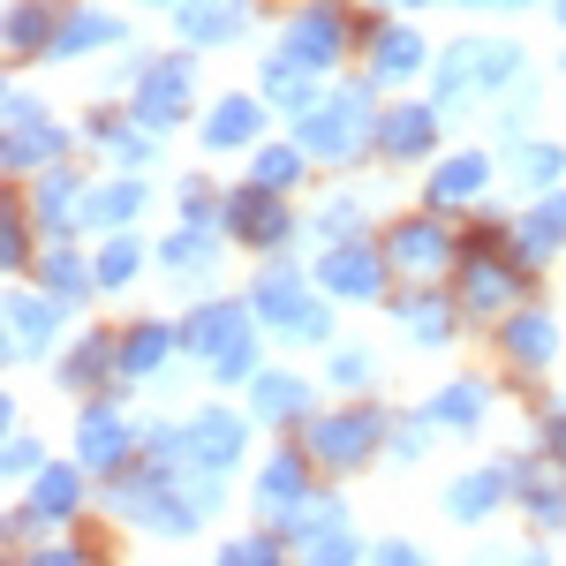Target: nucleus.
I'll list each match as a JSON object with an SVG mask.
<instances>
[{
  "label": "nucleus",
  "instance_id": "nucleus-12",
  "mask_svg": "<svg viewBox=\"0 0 566 566\" xmlns=\"http://www.w3.org/2000/svg\"><path fill=\"white\" fill-rule=\"evenodd\" d=\"M205 136H212V144H250V136H258V106H250V98H227L212 122H205Z\"/></svg>",
  "mask_w": 566,
  "mask_h": 566
},
{
  "label": "nucleus",
  "instance_id": "nucleus-6",
  "mask_svg": "<svg viewBox=\"0 0 566 566\" xmlns=\"http://www.w3.org/2000/svg\"><path fill=\"white\" fill-rule=\"evenodd\" d=\"M333 53H340V23H333V15H303V23L287 31V53H280V61H295L310 76V69H325Z\"/></svg>",
  "mask_w": 566,
  "mask_h": 566
},
{
  "label": "nucleus",
  "instance_id": "nucleus-36",
  "mask_svg": "<svg viewBox=\"0 0 566 566\" xmlns=\"http://www.w3.org/2000/svg\"><path fill=\"white\" fill-rule=\"evenodd\" d=\"M39 566H76V552H45V559Z\"/></svg>",
  "mask_w": 566,
  "mask_h": 566
},
{
  "label": "nucleus",
  "instance_id": "nucleus-33",
  "mask_svg": "<svg viewBox=\"0 0 566 566\" xmlns=\"http://www.w3.org/2000/svg\"><path fill=\"white\" fill-rule=\"evenodd\" d=\"M219 566H280V552H272V544H234Z\"/></svg>",
  "mask_w": 566,
  "mask_h": 566
},
{
  "label": "nucleus",
  "instance_id": "nucleus-37",
  "mask_svg": "<svg viewBox=\"0 0 566 566\" xmlns=\"http://www.w3.org/2000/svg\"><path fill=\"white\" fill-rule=\"evenodd\" d=\"M476 8H522V0H476Z\"/></svg>",
  "mask_w": 566,
  "mask_h": 566
},
{
  "label": "nucleus",
  "instance_id": "nucleus-10",
  "mask_svg": "<svg viewBox=\"0 0 566 566\" xmlns=\"http://www.w3.org/2000/svg\"><path fill=\"white\" fill-rule=\"evenodd\" d=\"M122 446H129L122 416H84V461H91V469H114V461H122Z\"/></svg>",
  "mask_w": 566,
  "mask_h": 566
},
{
  "label": "nucleus",
  "instance_id": "nucleus-16",
  "mask_svg": "<svg viewBox=\"0 0 566 566\" xmlns=\"http://www.w3.org/2000/svg\"><path fill=\"white\" fill-rule=\"evenodd\" d=\"M181 23H189V39H227V31L242 23V8H205V0H189Z\"/></svg>",
  "mask_w": 566,
  "mask_h": 566
},
{
  "label": "nucleus",
  "instance_id": "nucleus-9",
  "mask_svg": "<svg viewBox=\"0 0 566 566\" xmlns=\"http://www.w3.org/2000/svg\"><path fill=\"white\" fill-rule=\"evenodd\" d=\"M506 355H522L528 370H544V363H552V317H536V310H522V317L506 325Z\"/></svg>",
  "mask_w": 566,
  "mask_h": 566
},
{
  "label": "nucleus",
  "instance_id": "nucleus-14",
  "mask_svg": "<svg viewBox=\"0 0 566 566\" xmlns=\"http://www.w3.org/2000/svg\"><path fill=\"white\" fill-rule=\"evenodd\" d=\"M476 189H483V159H446V167H438V181H431L438 205H453V197H476Z\"/></svg>",
  "mask_w": 566,
  "mask_h": 566
},
{
  "label": "nucleus",
  "instance_id": "nucleus-19",
  "mask_svg": "<svg viewBox=\"0 0 566 566\" xmlns=\"http://www.w3.org/2000/svg\"><path fill=\"white\" fill-rule=\"evenodd\" d=\"M506 295H514V280H506V272H491V264H469V303H476V310H499Z\"/></svg>",
  "mask_w": 566,
  "mask_h": 566
},
{
  "label": "nucleus",
  "instance_id": "nucleus-31",
  "mask_svg": "<svg viewBox=\"0 0 566 566\" xmlns=\"http://www.w3.org/2000/svg\"><path fill=\"white\" fill-rule=\"evenodd\" d=\"M136 272V242H114L106 258H98V280H129Z\"/></svg>",
  "mask_w": 566,
  "mask_h": 566
},
{
  "label": "nucleus",
  "instance_id": "nucleus-8",
  "mask_svg": "<svg viewBox=\"0 0 566 566\" xmlns=\"http://www.w3.org/2000/svg\"><path fill=\"white\" fill-rule=\"evenodd\" d=\"M234 227L250 234V242H280L287 234V219H280V205H272V189H250V197H234Z\"/></svg>",
  "mask_w": 566,
  "mask_h": 566
},
{
  "label": "nucleus",
  "instance_id": "nucleus-17",
  "mask_svg": "<svg viewBox=\"0 0 566 566\" xmlns=\"http://www.w3.org/2000/svg\"><path fill=\"white\" fill-rule=\"evenodd\" d=\"M114 39V23L106 15H69L61 23V39H53V53H76V45H106Z\"/></svg>",
  "mask_w": 566,
  "mask_h": 566
},
{
  "label": "nucleus",
  "instance_id": "nucleus-38",
  "mask_svg": "<svg viewBox=\"0 0 566 566\" xmlns=\"http://www.w3.org/2000/svg\"><path fill=\"white\" fill-rule=\"evenodd\" d=\"M552 446H559V453H566V423H559V431H552Z\"/></svg>",
  "mask_w": 566,
  "mask_h": 566
},
{
  "label": "nucleus",
  "instance_id": "nucleus-24",
  "mask_svg": "<svg viewBox=\"0 0 566 566\" xmlns=\"http://www.w3.org/2000/svg\"><path fill=\"white\" fill-rule=\"evenodd\" d=\"M39 39H45V8H39V0H23V8L8 15V45L23 53V45H39Z\"/></svg>",
  "mask_w": 566,
  "mask_h": 566
},
{
  "label": "nucleus",
  "instance_id": "nucleus-35",
  "mask_svg": "<svg viewBox=\"0 0 566 566\" xmlns=\"http://www.w3.org/2000/svg\"><path fill=\"white\" fill-rule=\"evenodd\" d=\"M378 566H416V552H400V544H392V552H378Z\"/></svg>",
  "mask_w": 566,
  "mask_h": 566
},
{
  "label": "nucleus",
  "instance_id": "nucleus-22",
  "mask_svg": "<svg viewBox=\"0 0 566 566\" xmlns=\"http://www.w3.org/2000/svg\"><path fill=\"white\" fill-rule=\"evenodd\" d=\"M258 408L264 416H295L303 408V386L295 378H258Z\"/></svg>",
  "mask_w": 566,
  "mask_h": 566
},
{
  "label": "nucleus",
  "instance_id": "nucleus-27",
  "mask_svg": "<svg viewBox=\"0 0 566 566\" xmlns=\"http://www.w3.org/2000/svg\"><path fill=\"white\" fill-rule=\"evenodd\" d=\"M122 212H136V181H122V189H106V197L84 205V219H122Z\"/></svg>",
  "mask_w": 566,
  "mask_h": 566
},
{
  "label": "nucleus",
  "instance_id": "nucleus-39",
  "mask_svg": "<svg viewBox=\"0 0 566 566\" xmlns=\"http://www.w3.org/2000/svg\"><path fill=\"white\" fill-rule=\"evenodd\" d=\"M522 566H544V559H522Z\"/></svg>",
  "mask_w": 566,
  "mask_h": 566
},
{
  "label": "nucleus",
  "instance_id": "nucleus-11",
  "mask_svg": "<svg viewBox=\"0 0 566 566\" xmlns=\"http://www.w3.org/2000/svg\"><path fill=\"white\" fill-rule=\"evenodd\" d=\"M392 258L416 264V272H431V264L446 258V242H438V227H423V219H416V227H400V234H392Z\"/></svg>",
  "mask_w": 566,
  "mask_h": 566
},
{
  "label": "nucleus",
  "instance_id": "nucleus-2",
  "mask_svg": "<svg viewBox=\"0 0 566 566\" xmlns=\"http://www.w3.org/2000/svg\"><path fill=\"white\" fill-rule=\"evenodd\" d=\"M355 114H363V98H340V106H317L303 122V144L310 151H333V159H348L355 144H363V129H355Z\"/></svg>",
  "mask_w": 566,
  "mask_h": 566
},
{
  "label": "nucleus",
  "instance_id": "nucleus-21",
  "mask_svg": "<svg viewBox=\"0 0 566 566\" xmlns=\"http://www.w3.org/2000/svg\"><path fill=\"white\" fill-rule=\"evenodd\" d=\"M476 408H483V392H476V386L438 392V423H453V431H469V423H476Z\"/></svg>",
  "mask_w": 566,
  "mask_h": 566
},
{
  "label": "nucleus",
  "instance_id": "nucleus-23",
  "mask_svg": "<svg viewBox=\"0 0 566 566\" xmlns=\"http://www.w3.org/2000/svg\"><path fill=\"white\" fill-rule=\"evenodd\" d=\"M499 483H506V476H469V483H461V491H453V499H446V506H453V514L469 522V514H483V506L499 499Z\"/></svg>",
  "mask_w": 566,
  "mask_h": 566
},
{
  "label": "nucleus",
  "instance_id": "nucleus-28",
  "mask_svg": "<svg viewBox=\"0 0 566 566\" xmlns=\"http://www.w3.org/2000/svg\"><path fill=\"white\" fill-rule=\"evenodd\" d=\"M295 181V151H264L258 159V189H287Z\"/></svg>",
  "mask_w": 566,
  "mask_h": 566
},
{
  "label": "nucleus",
  "instance_id": "nucleus-34",
  "mask_svg": "<svg viewBox=\"0 0 566 566\" xmlns=\"http://www.w3.org/2000/svg\"><path fill=\"white\" fill-rule=\"evenodd\" d=\"M310 566H355V552L340 544V536H325V544H317V559H310Z\"/></svg>",
  "mask_w": 566,
  "mask_h": 566
},
{
  "label": "nucleus",
  "instance_id": "nucleus-13",
  "mask_svg": "<svg viewBox=\"0 0 566 566\" xmlns=\"http://www.w3.org/2000/svg\"><path fill=\"white\" fill-rule=\"evenodd\" d=\"M378 136H386L392 159H408V151H423V144H431V114H423V106H408V114H392Z\"/></svg>",
  "mask_w": 566,
  "mask_h": 566
},
{
  "label": "nucleus",
  "instance_id": "nucleus-29",
  "mask_svg": "<svg viewBox=\"0 0 566 566\" xmlns=\"http://www.w3.org/2000/svg\"><path fill=\"white\" fill-rule=\"evenodd\" d=\"M98 370H106V340H84L76 363H69V386H84V378H98Z\"/></svg>",
  "mask_w": 566,
  "mask_h": 566
},
{
  "label": "nucleus",
  "instance_id": "nucleus-20",
  "mask_svg": "<svg viewBox=\"0 0 566 566\" xmlns=\"http://www.w3.org/2000/svg\"><path fill=\"white\" fill-rule=\"evenodd\" d=\"M8 325H15V340H31V348H39L45 333H53V303H31V295H23V303L8 310Z\"/></svg>",
  "mask_w": 566,
  "mask_h": 566
},
{
  "label": "nucleus",
  "instance_id": "nucleus-3",
  "mask_svg": "<svg viewBox=\"0 0 566 566\" xmlns=\"http://www.w3.org/2000/svg\"><path fill=\"white\" fill-rule=\"evenodd\" d=\"M310 446L325 461H363L378 446V416H333V423H310Z\"/></svg>",
  "mask_w": 566,
  "mask_h": 566
},
{
  "label": "nucleus",
  "instance_id": "nucleus-1",
  "mask_svg": "<svg viewBox=\"0 0 566 566\" xmlns=\"http://www.w3.org/2000/svg\"><path fill=\"white\" fill-rule=\"evenodd\" d=\"M189 340H197L205 355H219L227 378H250V363H258V355H250V333H242V310H227V303L205 310V317L189 325Z\"/></svg>",
  "mask_w": 566,
  "mask_h": 566
},
{
  "label": "nucleus",
  "instance_id": "nucleus-30",
  "mask_svg": "<svg viewBox=\"0 0 566 566\" xmlns=\"http://www.w3.org/2000/svg\"><path fill=\"white\" fill-rule=\"evenodd\" d=\"M514 167H522L528 181H552V175H559V151H544V144H528V151L514 159Z\"/></svg>",
  "mask_w": 566,
  "mask_h": 566
},
{
  "label": "nucleus",
  "instance_id": "nucleus-4",
  "mask_svg": "<svg viewBox=\"0 0 566 566\" xmlns=\"http://www.w3.org/2000/svg\"><path fill=\"white\" fill-rule=\"evenodd\" d=\"M181 98H189V61H159V76L144 84V129H167V122H181Z\"/></svg>",
  "mask_w": 566,
  "mask_h": 566
},
{
  "label": "nucleus",
  "instance_id": "nucleus-32",
  "mask_svg": "<svg viewBox=\"0 0 566 566\" xmlns=\"http://www.w3.org/2000/svg\"><path fill=\"white\" fill-rule=\"evenodd\" d=\"M528 227H536L544 242H559V234H566V197H552V205H544V212L528 219Z\"/></svg>",
  "mask_w": 566,
  "mask_h": 566
},
{
  "label": "nucleus",
  "instance_id": "nucleus-7",
  "mask_svg": "<svg viewBox=\"0 0 566 566\" xmlns=\"http://www.w3.org/2000/svg\"><path fill=\"white\" fill-rule=\"evenodd\" d=\"M189 453H197L205 469H227V461L242 453V423H234V416H197V431H189Z\"/></svg>",
  "mask_w": 566,
  "mask_h": 566
},
{
  "label": "nucleus",
  "instance_id": "nucleus-18",
  "mask_svg": "<svg viewBox=\"0 0 566 566\" xmlns=\"http://www.w3.org/2000/svg\"><path fill=\"white\" fill-rule=\"evenodd\" d=\"M416 53H423L416 31H386V39H378V76H408V69H416Z\"/></svg>",
  "mask_w": 566,
  "mask_h": 566
},
{
  "label": "nucleus",
  "instance_id": "nucleus-25",
  "mask_svg": "<svg viewBox=\"0 0 566 566\" xmlns=\"http://www.w3.org/2000/svg\"><path fill=\"white\" fill-rule=\"evenodd\" d=\"M69 506H76V476H69V469L39 476V514H69Z\"/></svg>",
  "mask_w": 566,
  "mask_h": 566
},
{
  "label": "nucleus",
  "instance_id": "nucleus-26",
  "mask_svg": "<svg viewBox=\"0 0 566 566\" xmlns=\"http://www.w3.org/2000/svg\"><path fill=\"white\" fill-rule=\"evenodd\" d=\"M159 355H167V333H159V325H144V333H129V370H151Z\"/></svg>",
  "mask_w": 566,
  "mask_h": 566
},
{
  "label": "nucleus",
  "instance_id": "nucleus-15",
  "mask_svg": "<svg viewBox=\"0 0 566 566\" xmlns=\"http://www.w3.org/2000/svg\"><path fill=\"white\" fill-rule=\"evenodd\" d=\"M258 499H264V514H272V506H295V499H303V461H272Z\"/></svg>",
  "mask_w": 566,
  "mask_h": 566
},
{
  "label": "nucleus",
  "instance_id": "nucleus-5",
  "mask_svg": "<svg viewBox=\"0 0 566 566\" xmlns=\"http://www.w3.org/2000/svg\"><path fill=\"white\" fill-rule=\"evenodd\" d=\"M378 280H386V264H378V250H363V242L325 258V287L333 295H378Z\"/></svg>",
  "mask_w": 566,
  "mask_h": 566
},
{
  "label": "nucleus",
  "instance_id": "nucleus-40",
  "mask_svg": "<svg viewBox=\"0 0 566 566\" xmlns=\"http://www.w3.org/2000/svg\"><path fill=\"white\" fill-rule=\"evenodd\" d=\"M559 15H566V0H559Z\"/></svg>",
  "mask_w": 566,
  "mask_h": 566
}]
</instances>
